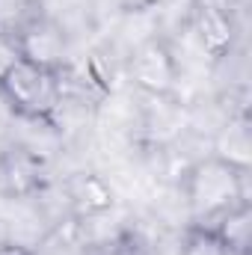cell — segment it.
<instances>
[{"label": "cell", "instance_id": "2", "mask_svg": "<svg viewBox=\"0 0 252 255\" xmlns=\"http://www.w3.org/2000/svg\"><path fill=\"white\" fill-rule=\"evenodd\" d=\"M241 181H238V166L232 160H208L193 169L190 178V205L196 217H214V214H229L241 202Z\"/></svg>", "mask_w": 252, "mask_h": 255}, {"label": "cell", "instance_id": "1", "mask_svg": "<svg viewBox=\"0 0 252 255\" xmlns=\"http://www.w3.org/2000/svg\"><path fill=\"white\" fill-rule=\"evenodd\" d=\"M0 89L18 110H24L30 116L54 110V104L60 98V83H57L54 68L39 60H30L27 54H21L0 74Z\"/></svg>", "mask_w": 252, "mask_h": 255}, {"label": "cell", "instance_id": "5", "mask_svg": "<svg viewBox=\"0 0 252 255\" xmlns=\"http://www.w3.org/2000/svg\"><path fill=\"white\" fill-rule=\"evenodd\" d=\"M184 255H229V250H226V244H223L217 235H211V232H199V235L190 238Z\"/></svg>", "mask_w": 252, "mask_h": 255}, {"label": "cell", "instance_id": "3", "mask_svg": "<svg viewBox=\"0 0 252 255\" xmlns=\"http://www.w3.org/2000/svg\"><path fill=\"white\" fill-rule=\"evenodd\" d=\"M36 0H0V39L24 42V36L39 24Z\"/></svg>", "mask_w": 252, "mask_h": 255}, {"label": "cell", "instance_id": "4", "mask_svg": "<svg viewBox=\"0 0 252 255\" xmlns=\"http://www.w3.org/2000/svg\"><path fill=\"white\" fill-rule=\"evenodd\" d=\"M133 74L142 86L148 89H163L169 86V77H172V63H169V54L157 45H148L136 54L133 60Z\"/></svg>", "mask_w": 252, "mask_h": 255}]
</instances>
